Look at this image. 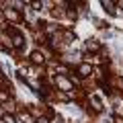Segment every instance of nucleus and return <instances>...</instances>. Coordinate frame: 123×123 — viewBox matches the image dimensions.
I'll use <instances>...</instances> for the list:
<instances>
[{"mask_svg": "<svg viewBox=\"0 0 123 123\" xmlns=\"http://www.w3.org/2000/svg\"><path fill=\"white\" fill-rule=\"evenodd\" d=\"M37 123H49V119L47 117H39V119H37Z\"/></svg>", "mask_w": 123, "mask_h": 123, "instance_id": "nucleus-12", "label": "nucleus"}, {"mask_svg": "<svg viewBox=\"0 0 123 123\" xmlns=\"http://www.w3.org/2000/svg\"><path fill=\"white\" fill-rule=\"evenodd\" d=\"M90 103L94 105V111H101L103 109V103H101V98H98L97 94H90Z\"/></svg>", "mask_w": 123, "mask_h": 123, "instance_id": "nucleus-6", "label": "nucleus"}, {"mask_svg": "<svg viewBox=\"0 0 123 123\" xmlns=\"http://www.w3.org/2000/svg\"><path fill=\"white\" fill-rule=\"evenodd\" d=\"M4 14H6V18H10V21H21L18 12H17V10H12V8H6V10H4Z\"/></svg>", "mask_w": 123, "mask_h": 123, "instance_id": "nucleus-5", "label": "nucleus"}, {"mask_svg": "<svg viewBox=\"0 0 123 123\" xmlns=\"http://www.w3.org/2000/svg\"><path fill=\"white\" fill-rule=\"evenodd\" d=\"M101 4L105 6V10H109V12H115V8H113V6H115V2H107V0H103Z\"/></svg>", "mask_w": 123, "mask_h": 123, "instance_id": "nucleus-8", "label": "nucleus"}, {"mask_svg": "<svg viewBox=\"0 0 123 123\" xmlns=\"http://www.w3.org/2000/svg\"><path fill=\"white\" fill-rule=\"evenodd\" d=\"M76 72H78L80 78H86V76H90V74H92V68H90V64H80Z\"/></svg>", "mask_w": 123, "mask_h": 123, "instance_id": "nucleus-2", "label": "nucleus"}, {"mask_svg": "<svg viewBox=\"0 0 123 123\" xmlns=\"http://www.w3.org/2000/svg\"><path fill=\"white\" fill-rule=\"evenodd\" d=\"M29 84H31V86H33V88H35V90H37V88H39V82H35V80H29Z\"/></svg>", "mask_w": 123, "mask_h": 123, "instance_id": "nucleus-11", "label": "nucleus"}, {"mask_svg": "<svg viewBox=\"0 0 123 123\" xmlns=\"http://www.w3.org/2000/svg\"><path fill=\"white\" fill-rule=\"evenodd\" d=\"M55 84H57V88H62V90H72V82L66 78V76L55 78Z\"/></svg>", "mask_w": 123, "mask_h": 123, "instance_id": "nucleus-1", "label": "nucleus"}, {"mask_svg": "<svg viewBox=\"0 0 123 123\" xmlns=\"http://www.w3.org/2000/svg\"><path fill=\"white\" fill-rule=\"evenodd\" d=\"M86 47H88V49H92V51H97L101 45L97 43V39H88V41H86Z\"/></svg>", "mask_w": 123, "mask_h": 123, "instance_id": "nucleus-7", "label": "nucleus"}, {"mask_svg": "<svg viewBox=\"0 0 123 123\" xmlns=\"http://www.w3.org/2000/svg\"><path fill=\"white\" fill-rule=\"evenodd\" d=\"M4 123H18V121L12 117V115H4Z\"/></svg>", "mask_w": 123, "mask_h": 123, "instance_id": "nucleus-9", "label": "nucleus"}, {"mask_svg": "<svg viewBox=\"0 0 123 123\" xmlns=\"http://www.w3.org/2000/svg\"><path fill=\"white\" fill-rule=\"evenodd\" d=\"M0 78H2V74H0Z\"/></svg>", "mask_w": 123, "mask_h": 123, "instance_id": "nucleus-14", "label": "nucleus"}, {"mask_svg": "<svg viewBox=\"0 0 123 123\" xmlns=\"http://www.w3.org/2000/svg\"><path fill=\"white\" fill-rule=\"evenodd\" d=\"M43 60H45V57H43L41 51H33V53H31V62H33V64H43Z\"/></svg>", "mask_w": 123, "mask_h": 123, "instance_id": "nucleus-4", "label": "nucleus"}, {"mask_svg": "<svg viewBox=\"0 0 123 123\" xmlns=\"http://www.w3.org/2000/svg\"><path fill=\"white\" fill-rule=\"evenodd\" d=\"M23 43H25L23 35H21V33H17V31H12V45H14V47H21Z\"/></svg>", "mask_w": 123, "mask_h": 123, "instance_id": "nucleus-3", "label": "nucleus"}, {"mask_svg": "<svg viewBox=\"0 0 123 123\" xmlns=\"http://www.w3.org/2000/svg\"><path fill=\"white\" fill-rule=\"evenodd\" d=\"M117 6H121V8H123V2H117Z\"/></svg>", "mask_w": 123, "mask_h": 123, "instance_id": "nucleus-13", "label": "nucleus"}, {"mask_svg": "<svg viewBox=\"0 0 123 123\" xmlns=\"http://www.w3.org/2000/svg\"><path fill=\"white\" fill-rule=\"evenodd\" d=\"M31 6H33V10H39V8H41L39 2H31Z\"/></svg>", "mask_w": 123, "mask_h": 123, "instance_id": "nucleus-10", "label": "nucleus"}]
</instances>
